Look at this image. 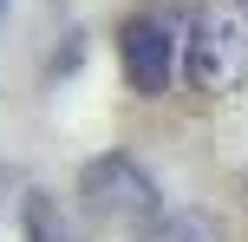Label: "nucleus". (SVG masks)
<instances>
[{"label":"nucleus","instance_id":"f257e3e1","mask_svg":"<svg viewBox=\"0 0 248 242\" xmlns=\"http://www.w3.org/2000/svg\"><path fill=\"white\" fill-rule=\"evenodd\" d=\"M183 79L196 92H235L248 79V0H196L189 7Z\"/></svg>","mask_w":248,"mask_h":242},{"label":"nucleus","instance_id":"f03ea898","mask_svg":"<svg viewBox=\"0 0 248 242\" xmlns=\"http://www.w3.org/2000/svg\"><path fill=\"white\" fill-rule=\"evenodd\" d=\"M78 203H85L98 223H118V229H137V236H144L150 223L163 216L157 183H150L144 170L131 164V157H118V151L85 164V177H78Z\"/></svg>","mask_w":248,"mask_h":242},{"label":"nucleus","instance_id":"7ed1b4c3","mask_svg":"<svg viewBox=\"0 0 248 242\" xmlns=\"http://www.w3.org/2000/svg\"><path fill=\"white\" fill-rule=\"evenodd\" d=\"M118 59H124V79H131V92H144V98L170 92V79L183 72V46H176V39H170V26H163V20H150V13L124 20V33H118Z\"/></svg>","mask_w":248,"mask_h":242},{"label":"nucleus","instance_id":"20e7f679","mask_svg":"<svg viewBox=\"0 0 248 242\" xmlns=\"http://www.w3.org/2000/svg\"><path fill=\"white\" fill-rule=\"evenodd\" d=\"M137 242H222V223L209 210H163Z\"/></svg>","mask_w":248,"mask_h":242},{"label":"nucleus","instance_id":"39448f33","mask_svg":"<svg viewBox=\"0 0 248 242\" xmlns=\"http://www.w3.org/2000/svg\"><path fill=\"white\" fill-rule=\"evenodd\" d=\"M26 242H72V229H65V216H59V203H52L46 190L26 196Z\"/></svg>","mask_w":248,"mask_h":242},{"label":"nucleus","instance_id":"423d86ee","mask_svg":"<svg viewBox=\"0 0 248 242\" xmlns=\"http://www.w3.org/2000/svg\"><path fill=\"white\" fill-rule=\"evenodd\" d=\"M0 13H7V0H0Z\"/></svg>","mask_w":248,"mask_h":242}]
</instances>
